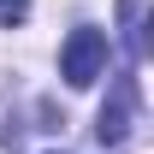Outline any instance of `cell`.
Returning a JSON list of instances; mask_svg holds the SVG:
<instances>
[{"label":"cell","instance_id":"cell-4","mask_svg":"<svg viewBox=\"0 0 154 154\" xmlns=\"http://www.w3.org/2000/svg\"><path fill=\"white\" fill-rule=\"evenodd\" d=\"M30 18V0H0V30H18Z\"/></svg>","mask_w":154,"mask_h":154},{"label":"cell","instance_id":"cell-1","mask_svg":"<svg viewBox=\"0 0 154 154\" xmlns=\"http://www.w3.org/2000/svg\"><path fill=\"white\" fill-rule=\"evenodd\" d=\"M101 65H107V36H101L95 24H77L71 36H65V48H59V77L71 89H89L101 77Z\"/></svg>","mask_w":154,"mask_h":154},{"label":"cell","instance_id":"cell-3","mask_svg":"<svg viewBox=\"0 0 154 154\" xmlns=\"http://www.w3.org/2000/svg\"><path fill=\"white\" fill-rule=\"evenodd\" d=\"M119 18H125V48L142 54L148 48V36H142V0H119Z\"/></svg>","mask_w":154,"mask_h":154},{"label":"cell","instance_id":"cell-2","mask_svg":"<svg viewBox=\"0 0 154 154\" xmlns=\"http://www.w3.org/2000/svg\"><path fill=\"white\" fill-rule=\"evenodd\" d=\"M131 125H136V77H119L107 107H101V119H95V142L101 148H119L131 136Z\"/></svg>","mask_w":154,"mask_h":154}]
</instances>
